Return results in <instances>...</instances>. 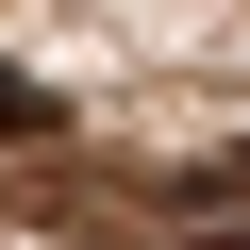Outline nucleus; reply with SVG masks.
Masks as SVG:
<instances>
[{"label": "nucleus", "instance_id": "nucleus-1", "mask_svg": "<svg viewBox=\"0 0 250 250\" xmlns=\"http://www.w3.org/2000/svg\"><path fill=\"white\" fill-rule=\"evenodd\" d=\"M200 250H250V233H200Z\"/></svg>", "mask_w": 250, "mask_h": 250}]
</instances>
